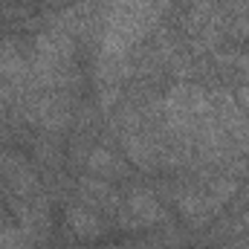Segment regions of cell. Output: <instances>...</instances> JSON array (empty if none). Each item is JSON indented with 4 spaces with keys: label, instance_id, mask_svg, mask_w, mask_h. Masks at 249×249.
<instances>
[{
    "label": "cell",
    "instance_id": "cell-7",
    "mask_svg": "<svg viewBox=\"0 0 249 249\" xmlns=\"http://www.w3.org/2000/svg\"><path fill=\"white\" fill-rule=\"evenodd\" d=\"M64 223H67V232L75 238V241H99L110 232L113 223L105 220V214H99L96 209L78 203L75 197H70L64 203Z\"/></svg>",
    "mask_w": 249,
    "mask_h": 249
},
{
    "label": "cell",
    "instance_id": "cell-10",
    "mask_svg": "<svg viewBox=\"0 0 249 249\" xmlns=\"http://www.w3.org/2000/svg\"><path fill=\"white\" fill-rule=\"evenodd\" d=\"M9 139H12V130L3 124V119H0V145H9Z\"/></svg>",
    "mask_w": 249,
    "mask_h": 249
},
{
    "label": "cell",
    "instance_id": "cell-6",
    "mask_svg": "<svg viewBox=\"0 0 249 249\" xmlns=\"http://www.w3.org/2000/svg\"><path fill=\"white\" fill-rule=\"evenodd\" d=\"M81 168H84V174L102 177V180H107V183H127V180H133V174H136V168L124 160L116 148L102 145V142H93V148L87 151Z\"/></svg>",
    "mask_w": 249,
    "mask_h": 249
},
{
    "label": "cell",
    "instance_id": "cell-5",
    "mask_svg": "<svg viewBox=\"0 0 249 249\" xmlns=\"http://www.w3.org/2000/svg\"><path fill=\"white\" fill-rule=\"evenodd\" d=\"M72 197H75L78 203L96 209V212L105 214V217H113V214L119 212V206H122L124 191H119L113 183H107V180H102V177L78 174L75 183H72Z\"/></svg>",
    "mask_w": 249,
    "mask_h": 249
},
{
    "label": "cell",
    "instance_id": "cell-8",
    "mask_svg": "<svg viewBox=\"0 0 249 249\" xmlns=\"http://www.w3.org/2000/svg\"><path fill=\"white\" fill-rule=\"evenodd\" d=\"M229 206H232V212H235V214H244V212H247V209H249V183L238 188V194L232 197V203H229Z\"/></svg>",
    "mask_w": 249,
    "mask_h": 249
},
{
    "label": "cell",
    "instance_id": "cell-3",
    "mask_svg": "<svg viewBox=\"0 0 249 249\" xmlns=\"http://www.w3.org/2000/svg\"><path fill=\"white\" fill-rule=\"evenodd\" d=\"M0 81L15 90H38L35 81V53L29 35H3L0 38Z\"/></svg>",
    "mask_w": 249,
    "mask_h": 249
},
{
    "label": "cell",
    "instance_id": "cell-4",
    "mask_svg": "<svg viewBox=\"0 0 249 249\" xmlns=\"http://www.w3.org/2000/svg\"><path fill=\"white\" fill-rule=\"evenodd\" d=\"M209 96H212V107H214L220 130L226 133L232 148L241 157H247L249 154V116L244 113V107L238 105L235 93L229 87H223V84H214V87H209Z\"/></svg>",
    "mask_w": 249,
    "mask_h": 249
},
{
    "label": "cell",
    "instance_id": "cell-2",
    "mask_svg": "<svg viewBox=\"0 0 249 249\" xmlns=\"http://www.w3.org/2000/svg\"><path fill=\"white\" fill-rule=\"evenodd\" d=\"M165 223H171V212L154 194V188L142 186V183L127 186V191L122 197V206L113 214V226L116 229H124V232H151V229H160Z\"/></svg>",
    "mask_w": 249,
    "mask_h": 249
},
{
    "label": "cell",
    "instance_id": "cell-1",
    "mask_svg": "<svg viewBox=\"0 0 249 249\" xmlns=\"http://www.w3.org/2000/svg\"><path fill=\"white\" fill-rule=\"evenodd\" d=\"M168 9L171 0H107L99 53L127 55L154 35Z\"/></svg>",
    "mask_w": 249,
    "mask_h": 249
},
{
    "label": "cell",
    "instance_id": "cell-9",
    "mask_svg": "<svg viewBox=\"0 0 249 249\" xmlns=\"http://www.w3.org/2000/svg\"><path fill=\"white\" fill-rule=\"evenodd\" d=\"M232 93H235V99H238V105L244 107V113L249 116V84H238V87H235Z\"/></svg>",
    "mask_w": 249,
    "mask_h": 249
}]
</instances>
